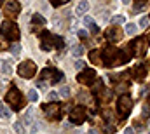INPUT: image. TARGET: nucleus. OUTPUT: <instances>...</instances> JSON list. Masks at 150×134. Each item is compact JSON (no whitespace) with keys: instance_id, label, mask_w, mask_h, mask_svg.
<instances>
[{"instance_id":"5","label":"nucleus","mask_w":150,"mask_h":134,"mask_svg":"<svg viewBox=\"0 0 150 134\" xmlns=\"http://www.w3.org/2000/svg\"><path fill=\"white\" fill-rule=\"evenodd\" d=\"M129 49H131V52L134 56H145V52L149 49V38H145V37L136 38L134 42L129 44Z\"/></svg>"},{"instance_id":"16","label":"nucleus","mask_w":150,"mask_h":134,"mask_svg":"<svg viewBox=\"0 0 150 134\" xmlns=\"http://www.w3.org/2000/svg\"><path fill=\"white\" fill-rule=\"evenodd\" d=\"M134 71H136V80H143L147 77V66H143V65H140Z\"/></svg>"},{"instance_id":"29","label":"nucleus","mask_w":150,"mask_h":134,"mask_svg":"<svg viewBox=\"0 0 150 134\" xmlns=\"http://www.w3.org/2000/svg\"><path fill=\"white\" fill-rule=\"evenodd\" d=\"M68 0H51V4L54 5V7H58V5H61V4H67Z\"/></svg>"},{"instance_id":"8","label":"nucleus","mask_w":150,"mask_h":134,"mask_svg":"<svg viewBox=\"0 0 150 134\" xmlns=\"http://www.w3.org/2000/svg\"><path fill=\"white\" fill-rule=\"evenodd\" d=\"M42 78L47 80L49 84H56V82L63 80V73L58 71V70H54V68H45V70L42 71Z\"/></svg>"},{"instance_id":"19","label":"nucleus","mask_w":150,"mask_h":134,"mask_svg":"<svg viewBox=\"0 0 150 134\" xmlns=\"http://www.w3.org/2000/svg\"><path fill=\"white\" fill-rule=\"evenodd\" d=\"M82 52H84V49H82L80 45H75L74 49H72V56H75V58H79V56H82Z\"/></svg>"},{"instance_id":"28","label":"nucleus","mask_w":150,"mask_h":134,"mask_svg":"<svg viewBox=\"0 0 150 134\" xmlns=\"http://www.w3.org/2000/svg\"><path fill=\"white\" fill-rule=\"evenodd\" d=\"M0 66H2V71H4V73H11V66H9L7 63H2Z\"/></svg>"},{"instance_id":"25","label":"nucleus","mask_w":150,"mask_h":134,"mask_svg":"<svg viewBox=\"0 0 150 134\" xmlns=\"http://www.w3.org/2000/svg\"><path fill=\"white\" fill-rule=\"evenodd\" d=\"M59 96L68 98V96H70V89H68V87H61V89H59Z\"/></svg>"},{"instance_id":"9","label":"nucleus","mask_w":150,"mask_h":134,"mask_svg":"<svg viewBox=\"0 0 150 134\" xmlns=\"http://www.w3.org/2000/svg\"><path fill=\"white\" fill-rule=\"evenodd\" d=\"M70 120L77 124V126H80L84 120H86V110L82 108V106H75L74 110L70 111Z\"/></svg>"},{"instance_id":"15","label":"nucleus","mask_w":150,"mask_h":134,"mask_svg":"<svg viewBox=\"0 0 150 134\" xmlns=\"http://www.w3.org/2000/svg\"><path fill=\"white\" fill-rule=\"evenodd\" d=\"M87 9H89V2H86V0H82L79 5H77V9H75V12L79 14V16H82L84 12H87Z\"/></svg>"},{"instance_id":"23","label":"nucleus","mask_w":150,"mask_h":134,"mask_svg":"<svg viewBox=\"0 0 150 134\" xmlns=\"http://www.w3.org/2000/svg\"><path fill=\"white\" fill-rule=\"evenodd\" d=\"M143 115H145V117L150 115V98L145 101V104H143Z\"/></svg>"},{"instance_id":"31","label":"nucleus","mask_w":150,"mask_h":134,"mask_svg":"<svg viewBox=\"0 0 150 134\" xmlns=\"http://www.w3.org/2000/svg\"><path fill=\"white\" fill-rule=\"evenodd\" d=\"M47 98H49V99H51V101H54V99H56V98H58V94H56V92H51V94H49Z\"/></svg>"},{"instance_id":"36","label":"nucleus","mask_w":150,"mask_h":134,"mask_svg":"<svg viewBox=\"0 0 150 134\" xmlns=\"http://www.w3.org/2000/svg\"><path fill=\"white\" fill-rule=\"evenodd\" d=\"M2 4H4V0H0V5H2Z\"/></svg>"},{"instance_id":"1","label":"nucleus","mask_w":150,"mask_h":134,"mask_svg":"<svg viewBox=\"0 0 150 134\" xmlns=\"http://www.w3.org/2000/svg\"><path fill=\"white\" fill-rule=\"evenodd\" d=\"M40 42H42V49H44V51H51L52 47H56V49H63V44H65V40H63L61 37L51 33V32L42 33Z\"/></svg>"},{"instance_id":"33","label":"nucleus","mask_w":150,"mask_h":134,"mask_svg":"<svg viewBox=\"0 0 150 134\" xmlns=\"http://www.w3.org/2000/svg\"><path fill=\"white\" fill-rule=\"evenodd\" d=\"M89 134H96V131L94 129H89Z\"/></svg>"},{"instance_id":"22","label":"nucleus","mask_w":150,"mask_h":134,"mask_svg":"<svg viewBox=\"0 0 150 134\" xmlns=\"http://www.w3.org/2000/svg\"><path fill=\"white\" fill-rule=\"evenodd\" d=\"M14 129H16L18 134H26L25 133V127H23V122H16V124H14Z\"/></svg>"},{"instance_id":"27","label":"nucleus","mask_w":150,"mask_h":134,"mask_svg":"<svg viewBox=\"0 0 150 134\" xmlns=\"http://www.w3.org/2000/svg\"><path fill=\"white\" fill-rule=\"evenodd\" d=\"M0 117H2V118H9V117H11V113H9V110H5V108H2V110H0Z\"/></svg>"},{"instance_id":"18","label":"nucleus","mask_w":150,"mask_h":134,"mask_svg":"<svg viewBox=\"0 0 150 134\" xmlns=\"http://www.w3.org/2000/svg\"><path fill=\"white\" fill-rule=\"evenodd\" d=\"M126 33L134 35L136 33V25H134V23H127V25H126Z\"/></svg>"},{"instance_id":"7","label":"nucleus","mask_w":150,"mask_h":134,"mask_svg":"<svg viewBox=\"0 0 150 134\" xmlns=\"http://www.w3.org/2000/svg\"><path fill=\"white\" fill-rule=\"evenodd\" d=\"M35 73H37V65L33 61H23L18 66V75L23 78H32Z\"/></svg>"},{"instance_id":"3","label":"nucleus","mask_w":150,"mask_h":134,"mask_svg":"<svg viewBox=\"0 0 150 134\" xmlns=\"http://www.w3.org/2000/svg\"><path fill=\"white\" fill-rule=\"evenodd\" d=\"M5 99L9 101V104H11L14 110H18V111H19L21 108H25V98H23V94L19 92V89H16V87H11V89H9Z\"/></svg>"},{"instance_id":"21","label":"nucleus","mask_w":150,"mask_h":134,"mask_svg":"<svg viewBox=\"0 0 150 134\" xmlns=\"http://www.w3.org/2000/svg\"><path fill=\"white\" fill-rule=\"evenodd\" d=\"M124 21H126V18H124V16H120V14H117V16H113V18H112L113 25H120V23H124Z\"/></svg>"},{"instance_id":"11","label":"nucleus","mask_w":150,"mask_h":134,"mask_svg":"<svg viewBox=\"0 0 150 134\" xmlns=\"http://www.w3.org/2000/svg\"><path fill=\"white\" fill-rule=\"evenodd\" d=\"M19 9H21L19 2H7V4H5V14H7L9 18H16L18 12H19Z\"/></svg>"},{"instance_id":"35","label":"nucleus","mask_w":150,"mask_h":134,"mask_svg":"<svg viewBox=\"0 0 150 134\" xmlns=\"http://www.w3.org/2000/svg\"><path fill=\"white\" fill-rule=\"evenodd\" d=\"M0 110H2V101H0Z\"/></svg>"},{"instance_id":"2","label":"nucleus","mask_w":150,"mask_h":134,"mask_svg":"<svg viewBox=\"0 0 150 134\" xmlns=\"http://www.w3.org/2000/svg\"><path fill=\"white\" fill-rule=\"evenodd\" d=\"M103 58H105V59H112V61H110V66L122 65V63L127 61V56H126L122 51L115 49V47H108V49H105V51H103Z\"/></svg>"},{"instance_id":"14","label":"nucleus","mask_w":150,"mask_h":134,"mask_svg":"<svg viewBox=\"0 0 150 134\" xmlns=\"http://www.w3.org/2000/svg\"><path fill=\"white\" fill-rule=\"evenodd\" d=\"M45 25V19L40 16V14H33V19H32V28L37 30L38 26H44Z\"/></svg>"},{"instance_id":"17","label":"nucleus","mask_w":150,"mask_h":134,"mask_svg":"<svg viewBox=\"0 0 150 134\" xmlns=\"http://www.w3.org/2000/svg\"><path fill=\"white\" fill-rule=\"evenodd\" d=\"M84 23H86V26H91V30H93V32H98V26L94 25L93 18H89V16H87V18H84Z\"/></svg>"},{"instance_id":"24","label":"nucleus","mask_w":150,"mask_h":134,"mask_svg":"<svg viewBox=\"0 0 150 134\" xmlns=\"http://www.w3.org/2000/svg\"><path fill=\"white\" fill-rule=\"evenodd\" d=\"M19 51H21V45H19V44H14V45L11 47V52H12L14 56H18V54H19Z\"/></svg>"},{"instance_id":"10","label":"nucleus","mask_w":150,"mask_h":134,"mask_svg":"<svg viewBox=\"0 0 150 134\" xmlns=\"http://www.w3.org/2000/svg\"><path fill=\"white\" fill-rule=\"evenodd\" d=\"M94 78H96V71H94V70H84L82 73L77 75V80H79L80 84H86V85H89Z\"/></svg>"},{"instance_id":"20","label":"nucleus","mask_w":150,"mask_h":134,"mask_svg":"<svg viewBox=\"0 0 150 134\" xmlns=\"http://www.w3.org/2000/svg\"><path fill=\"white\" fill-rule=\"evenodd\" d=\"M28 99L30 101H37L38 99V92L35 91V89H30V91H28Z\"/></svg>"},{"instance_id":"6","label":"nucleus","mask_w":150,"mask_h":134,"mask_svg":"<svg viewBox=\"0 0 150 134\" xmlns=\"http://www.w3.org/2000/svg\"><path fill=\"white\" fill-rule=\"evenodd\" d=\"M131 108H133V99H131V96L129 94H122L119 101H117V111H119V115L120 117H126L129 111H131Z\"/></svg>"},{"instance_id":"37","label":"nucleus","mask_w":150,"mask_h":134,"mask_svg":"<svg viewBox=\"0 0 150 134\" xmlns=\"http://www.w3.org/2000/svg\"><path fill=\"white\" fill-rule=\"evenodd\" d=\"M149 18H150V16H149Z\"/></svg>"},{"instance_id":"34","label":"nucleus","mask_w":150,"mask_h":134,"mask_svg":"<svg viewBox=\"0 0 150 134\" xmlns=\"http://www.w3.org/2000/svg\"><path fill=\"white\" fill-rule=\"evenodd\" d=\"M122 2H124V4H129V2H131V0H122Z\"/></svg>"},{"instance_id":"30","label":"nucleus","mask_w":150,"mask_h":134,"mask_svg":"<svg viewBox=\"0 0 150 134\" xmlns=\"http://www.w3.org/2000/svg\"><path fill=\"white\" fill-rule=\"evenodd\" d=\"M143 5H145V2H143V0H138V2H136V7H134V9H136V11H140V9H142Z\"/></svg>"},{"instance_id":"12","label":"nucleus","mask_w":150,"mask_h":134,"mask_svg":"<svg viewBox=\"0 0 150 134\" xmlns=\"http://www.w3.org/2000/svg\"><path fill=\"white\" fill-rule=\"evenodd\" d=\"M44 111H45L51 118H56V117H58V113H59V104L52 101L51 104H45V106H44Z\"/></svg>"},{"instance_id":"26","label":"nucleus","mask_w":150,"mask_h":134,"mask_svg":"<svg viewBox=\"0 0 150 134\" xmlns=\"http://www.w3.org/2000/svg\"><path fill=\"white\" fill-rule=\"evenodd\" d=\"M149 23H150L149 18H142V19H140V26H142V28H147V26H149Z\"/></svg>"},{"instance_id":"32","label":"nucleus","mask_w":150,"mask_h":134,"mask_svg":"<svg viewBox=\"0 0 150 134\" xmlns=\"http://www.w3.org/2000/svg\"><path fill=\"white\" fill-rule=\"evenodd\" d=\"M124 134H134V131H133V129H131V127H127V129H126V131H124Z\"/></svg>"},{"instance_id":"13","label":"nucleus","mask_w":150,"mask_h":134,"mask_svg":"<svg viewBox=\"0 0 150 134\" xmlns=\"http://www.w3.org/2000/svg\"><path fill=\"white\" fill-rule=\"evenodd\" d=\"M105 37H107L110 42H117V40H120V37H122V32H120L119 28H110V30L105 33Z\"/></svg>"},{"instance_id":"4","label":"nucleus","mask_w":150,"mask_h":134,"mask_svg":"<svg viewBox=\"0 0 150 134\" xmlns=\"http://www.w3.org/2000/svg\"><path fill=\"white\" fill-rule=\"evenodd\" d=\"M0 30H2V37H5L9 40H18L19 38V28L14 21H5Z\"/></svg>"}]
</instances>
